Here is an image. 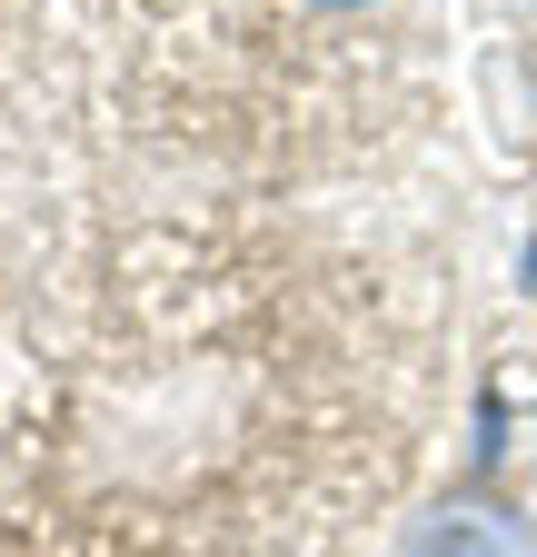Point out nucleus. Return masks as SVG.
<instances>
[{
	"label": "nucleus",
	"mask_w": 537,
	"mask_h": 557,
	"mask_svg": "<svg viewBox=\"0 0 537 557\" xmlns=\"http://www.w3.org/2000/svg\"><path fill=\"white\" fill-rule=\"evenodd\" d=\"M398 557H537V528H527L517 508L467 498V508H438V518H419Z\"/></svg>",
	"instance_id": "1"
},
{
	"label": "nucleus",
	"mask_w": 537,
	"mask_h": 557,
	"mask_svg": "<svg viewBox=\"0 0 537 557\" xmlns=\"http://www.w3.org/2000/svg\"><path fill=\"white\" fill-rule=\"evenodd\" d=\"M319 11H359V0H319Z\"/></svg>",
	"instance_id": "2"
}]
</instances>
